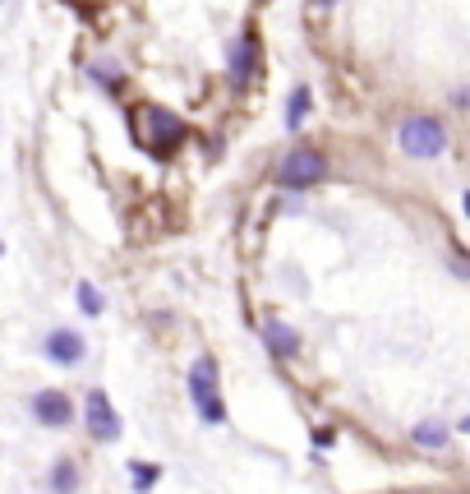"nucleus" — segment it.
Masks as SVG:
<instances>
[{"instance_id": "1", "label": "nucleus", "mask_w": 470, "mask_h": 494, "mask_svg": "<svg viewBox=\"0 0 470 494\" xmlns=\"http://www.w3.org/2000/svg\"><path fill=\"white\" fill-rule=\"evenodd\" d=\"M397 144H401L406 157L429 162V157H438L448 148V130H442V121H433V116H406L401 130H397Z\"/></svg>"}, {"instance_id": "2", "label": "nucleus", "mask_w": 470, "mask_h": 494, "mask_svg": "<svg viewBox=\"0 0 470 494\" xmlns=\"http://www.w3.org/2000/svg\"><path fill=\"white\" fill-rule=\"evenodd\" d=\"M189 398H194V406H199V416L208 425L227 421V402L217 393V361L212 356H199V361L189 365Z\"/></svg>"}, {"instance_id": "3", "label": "nucleus", "mask_w": 470, "mask_h": 494, "mask_svg": "<svg viewBox=\"0 0 470 494\" xmlns=\"http://www.w3.org/2000/svg\"><path fill=\"white\" fill-rule=\"evenodd\" d=\"M323 176H327V162H323V153H314V148H295V153L282 157V167H276V180H282L286 189H309V185H318Z\"/></svg>"}, {"instance_id": "4", "label": "nucleus", "mask_w": 470, "mask_h": 494, "mask_svg": "<svg viewBox=\"0 0 470 494\" xmlns=\"http://www.w3.org/2000/svg\"><path fill=\"white\" fill-rule=\"evenodd\" d=\"M83 425H88V434L97 439V444H116L120 439V416L116 406H111V398L102 389H88V398H83Z\"/></svg>"}, {"instance_id": "5", "label": "nucleus", "mask_w": 470, "mask_h": 494, "mask_svg": "<svg viewBox=\"0 0 470 494\" xmlns=\"http://www.w3.org/2000/svg\"><path fill=\"white\" fill-rule=\"evenodd\" d=\"M28 416H33L42 430H65L74 421V402L65 389H37L28 398Z\"/></svg>"}, {"instance_id": "6", "label": "nucleus", "mask_w": 470, "mask_h": 494, "mask_svg": "<svg viewBox=\"0 0 470 494\" xmlns=\"http://www.w3.org/2000/svg\"><path fill=\"white\" fill-rule=\"evenodd\" d=\"M42 351H46L51 365L74 370V365H83V356H88V338H83L78 328H51L46 342H42Z\"/></svg>"}, {"instance_id": "7", "label": "nucleus", "mask_w": 470, "mask_h": 494, "mask_svg": "<svg viewBox=\"0 0 470 494\" xmlns=\"http://www.w3.org/2000/svg\"><path fill=\"white\" fill-rule=\"evenodd\" d=\"M227 61H231V88H249V79H254V61H259L254 38H235L227 46Z\"/></svg>"}, {"instance_id": "8", "label": "nucleus", "mask_w": 470, "mask_h": 494, "mask_svg": "<svg viewBox=\"0 0 470 494\" xmlns=\"http://www.w3.org/2000/svg\"><path fill=\"white\" fill-rule=\"evenodd\" d=\"M180 139H185V125H180L171 112H157V106H153V112H148V148H153V153H166V148L180 144Z\"/></svg>"}, {"instance_id": "9", "label": "nucleus", "mask_w": 470, "mask_h": 494, "mask_svg": "<svg viewBox=\"0 0 470 494\" xmlns=\"http://www.w3.org/2000/svg\"><path fill=\"white\" fill-rule=\"evenodd\" d=\"M263 342H268L272 356H295L300 351V333H295L291 323H282V319H268L263 323Z\"/></svg>"}, {"instance_id": "10", "label": "nucleus", "mask_w": 470, "mask_h": 494, "mask_svg": "<svg viewBox=\"0 0 470 494\" xmlns=\"http://www.w3.org/2000/svg\"><path fill=\"white\" fill-rule=\"evenodd\" d=\"M410 439H415V448H425V453H442L452 444V430L442 425V421H420L410 430Z\"/></svg>"}, {"instance_id": "11", "label": "nucleus", "mask_w": 470, "mask_h": 494, "mask_svg": "<svg viewBox=\"0 0 470 494\" xmlns=\"http://www.w3.org/2000/svg\"><path fill=\"white\" fill-rule=\"evenodd\" d=\"M78 462L74 457H61V462H51V494H74L78 490Z\"/></svg>"}, {"instance_id": "12", "label": "nucleus", "mask_w": 470, "mask_h": 494, "mask_svg": "<svg viewBox=\"0 0 470 494\" xmlns=\"http://www.w3.org/2000/svg\"><path fill=\"white\" fill-rule=\"evenodd\" d=\"M88 79H97L106 93H116V88L125 84V70H120L116 61H93V65H88Z\"/></svg>"}, {"instance_id": "13", "label": "nucleus", "mask_w": 470, "mask_h": 494, "mask_svg": "<svg viewBox=\"0 0 470 494\" xmlns=\"http://www.w3.org/2000/svg\"><path fill=\"white\" fill-rule=\"evenodd\" d=\"M304 116H309V88L295 84V88H291V102H286V130H300Z\"/></svg>"}, {"instance_id": "14", "label": "nucleus", "mask_w": 470, "mask_h": 494, "mask_svg": "<svg viewBox=\"0 0 470 494\" xmlns=\"http://www.w3.org/2000/svg\"><path fill=\"white\" fill-rule=\"evenodd\" d=\"M74 296H78V310L88 314V319H97V314L106 310V296H102L93 282H78V287H74Z\"/></svg>"}, {"instance_id": "15", "label": "nucleus", "mask_w": 470, "mask_h": 494, "mask_svg": "<svg viewBox=\"0 0 470 494\" xmlns=\"http://www.w3.org/2000/svg\"><path fill=\"white\" fill-rule=\"evenodd\" d=\"M129 481H134L138 494H148V490L161 481V466H153V462H129Z\"/></svg>"}, {"instance_id": "16", "label": "nucleus", "mask_w": 470, "mask_h": 494, "mask_svg": "<svg viewBox=\"0 0 470 494\" xmlns=\"http://www.w3.org/2000/svg\"><path fill=\"white\" fill-rule=\"evenodd\" d=\"M318 5H337V0H318Z\"/></svg>"}]
</instances>
